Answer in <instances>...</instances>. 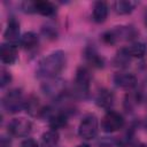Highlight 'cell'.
Masks as SVG:
<instances>
[{
  "label": "cell",
  "instance_id": "ac0fdd59",
  "mask_svg": "<svg viewBox=\"0 0 147 147\" xmlns=\"http://www.w3.org/2000/svg\"><path fill=\"white\" fill-rule=\"evenodd\" d=\"M84 55H85V59H86V61L91 64V65H93V67H95V68H102L103 67V59L101 57V55L96 52V49L95 48H93V47H86L85 48V51H84Z\"/></svg>",
  "mask_w": 147,
  "mask_h": 147
},
{
  "label": "cell",
  "instance_id": "4316f807",
  "mask_svg": "<svg viewBox=\"0 0 147 147\" xmlns=\"http://www.w3.org/2000/svg\"><path fill=\"white\" fill-rule=\"evenodd\" d=\"M133 147H147V145H146V144L140 142V144H137V145H136V146H133Z\"/></svg>",
  "mask_w": 147,
  "mask_h": 147
},
{
  "label": "cell",
  "instance_id": "3957f363",
  "mask_svg": "<svg viewBox=\"0 0 147 147\" xmlns=\"http://www.w3.org/2000/svg\"><path fill=\"white\" fill-rule=\"evenodd\" d=\"M25 106V99L20 88H13L8 91L2 98V107L9 114H16L21 111Z\"/></svg>",
  "mask_w": 147,
  "mask_h": 147
},
{
  "label": "cell",
  "instance_id": "e0dca14e",
  "mask_svg": "<svg viewBox=\"0 0 147 147\" xmlns=\"http://www.w3.org/2000/svg\"><path fill=\"white\" fill-rule=\"evenodd\" d=\"M60 140L57 130L51 129L42 133L40 140V147H56Z\"/></svg>",
  "mask_w": 147,
  "mask_h": 147
},
{
  "label": "cell",
  "instance_id": "ffe728a7",
  "mask_svg": "<svg viewBox=\"0 0 147 147\" xmlns=\"http://www.w3.org/2000/svg\"><path fill=\"white\" fill-rule=\"evenodd\" d=\"M20 45L25 48V49H32L34 48L38 42H39V37L37 36V33L32 32V31H29V32H25L21 36V39H20Z\"/></svg>",
  "mask_w": 147,
  "mask_h": 147
},
{
  "label": "cell",
  "instance_id": "277c9868",
  "mask_svg": "<svg viewBox=\"0 0 147 147\" xmlns=\"http://www.w3.org/2000/svg\"><path fill=\"white\" fill-rule=\"evenodd\" d=\"M99 122L94 114H87L83 117L78 126V134L85 140L94 139L98 136Z\"/></svg>",
  "mask_w": 147,
  "mask_h": 147
},
{
  "label": "cell",
  "instance_id": "cb8c5ba5",
  "mask_svg": "<svg viewBox=\"0 0 147 147\" xmlns=\"http://www.w3.org/2000/svg\"><path fill=\"white\" fill-rule=\"evenodd\" d=\"M138 98H139V101H145L147 102V79L144 82V84L141 85L140 90L138 91Z\"/></svg>",
  "mask_w": 147,
  "mask_h": 147
},
{
  "label": "cell",
  "instance_id": "9c48e42d",
  "mask_svg": "<svg viewBox=\"0 0 147 147\" xmlns=\"http://www.w3.org/2000/svg\"><path fill=\"white\" fill-rule=\"evenodd\" d=\"M114 83L116 86L121 88H133L137 85V77L132 72L127 71H118L114 75Z\"/></svg>",
  "mask_w": 147,
  "mask_h": 147
},
{
  "label": "cell",
  "instance_id": "7402d4cb",
  "mask_svg": "<svg viewBox=\"0 0 147 147\" xmlns=\"http://www.w3.org/2000/svg\"><path fill=\"white\" fill-rule=\"evenodd\" d=\"M130 60H131V56L129 55L126 48L124 47V48H121L116 53V55L114 57V64L116 67H119V68H125L129 65Z\"/></svg>",
  "mask_w": 147,
  "mask_h": 147
},
{
  "label": "cell",
  "instance_id": "52a82bcc",
  "mask_svg": "<svg viewBox=\"0 0 147 147\" xmlns=\"http://www.w3.org/2000/svg\"><path fill=\"white\" fill-rule=\"evenodd\" d=\"M8 132L9 134L21 138V137H26L28 134H30L31 130H32V123L24 117H16L13 118L9 123H8Z\"/></svg>",
  "mask_w": 147,
  "mask_h": 147
},
{
  "label": "cell",
  "instance_id": "8fae6325",
  "mask_svg": "<svg viewBox=\"0 0 147 147\" xmlns=\"http://www.w3.org/2000/svg\"><path fill=\"white\" fill-rule=\"evenodd\" d=\"M3 37L10 44L20 41V39H21V36H20V23L15 17H10L8 20L6 30L3 32Z\"/></svg>",
  "mask_w": 147,
  "mask_h": 147
},
{
  "label": "cell",
  "instance_id": "484cf974",
  "mask_svg": "<svg viewBox=\"0 0 147 147\" xmlns=\"http://www.w3.org/2000/svg\"><path fill=\"white\" fill-rule=\"evenodd\" d=\"M11 146V142H10V139H8L7 137H1V141H0V147H10Z\"/></svg>",
  "mask_w": 147,
  "mask_h": 147
},
{
  "label": "cell",
  "instance_id": "ba28073f",
  "mask_svg": "<svg viewBox=\"0 0 147 147\" xmlns=\"http://www.w3.org/2000/svg\"><path fill=\"white\" fill-rule=\"evenodd\" d=\"M42 91L48 96L59 100L65 94V82L60 78L47 79L42 84Z\"/></svg>",
  "mask_w": 147,
  "mask_h": 147
},
{
  "label": "cell",
  "instance_id": "5bb4252c",
  "mask_svg": "<svg viewBox=\"0 0 147 147\" xmlns=\"http://www.w3.org/2000/svg\"><path fill=\"white\" fill-rule=\"evenodd\" d=\"M114 100H115L114 93L110 90H107V88L100 90L96 94V98H95L96 105L100 108H103V109H109L113 106Z\"/></svg>",
  "mask_w": 147,
  "mask_h": 147
},
{
  "label": "cell",
  "instance_id": "8992f818",
  "mask_svg": "<svg viewBox=\"0 0 147 147\" xmlns=\"http://www.w3.org/2000/svg\"><path fill=\"white\" fill-rule=\"evenodd\" d=\"M124 126V118L123 116L114 110H108L101 121V127L105 132L113 133L121 130Z\"/></svg>",
  "mask_w": 147,
  "mask_h": 147
},
{
  "label": "cell",
  "instance_id": "44dd1931",
  "mask_svg": "<svg viewBox=\"0 0 147 147\" xmlns=\"http://www.w3.org/2000/svg\"><path fill=\"white\" fill-rule=\"evenodd\" d=\"M125 48L131 57H142L146 53V45L140 41H134Z\"/></svg>",
  "mask_w": 147,
  "mask_h": 147
},
{
  "label": "cell",
  "instance_id": "7c38bea8",
  "mask_svg": "<svg viewBox=\"0 0 147 147\" xmlns=\"http://www.w3.org/2000/svg\"><path fill=\"white\" fill-rule=\"evenodd\" d=\"M0 59L5 64H13L17 60V47L15 44L5 42L0 47Z\"/></svg>",
  "mask_w": 147,
  "mask_h": 147
},
{
  "label": "cell",
  "instance_id": "7a4b0ae2",
  "mask_svg": "<svg viewBox=\"0 0 147 147\" xmlns=\"http://www.w3.org/2000/svg\"><path fill=\"white\" fill-rule=\"evenodd\" d=\"M91 74L86 67H79L76 71L72 93L77 99H86L90 94Z\"/></svg>",
  "mask_w": 147,
  "mask_h": 147
},
{
  "label": "cell",
  "instance_id": "2e32d148",
  "mask_svg": "<svg viewBox=\"0 0 147 147\" xmlns=\"http://www.w3.org/2000/svg\"><path fill=\"white\" fill-rule=\"evenodd\" d=\"M24 108L26 109V111L32 115V116H41L45 114L46 109L42 108V106L40 105V101L38 98L31 95L25 100V106Z\"/></svg>",
  "mask_w": 147,
  "mask_h": 147
},
{
  "label": "cell",
  "instance_id": "4fadbf2b",
  "mask_svg": "<svg viewBox=\"0 0 147 147\" xmlns=\"http://www.w3.org/2000/svg\"><path fill=\"white\" fill-rule=\"evenodd\" d=\"M48 122H49L51 129L57 130L63 127L68 122V111L64 109H60L57 111L51 113V115L48 116Z\"/></svg>",
  "mask_w": 147,
  "mask_h": 147
},
{
  "label": "cell",
  "instance_id": "d6986e66",
  "mask_svg": "<svg viewBox=\"0 0 147 147\" xmlns=\"http://www.w3.org/2000/svg\"><path fill=\"white\" fill-rule=\"evenodd\" d=\"M137 6L136 1H131V0H119V1H115L113 7L114 10L118 14V15H126L130 14Z\"/></svg>",
  "mask_w": 147,
  "mask_h": 147
},
{
  "label": "cell",
  "instance_id": "5b68a950",
  "mask_svg": "<svg viewBox=\"0 0 147 147\" xmlns=\"http://www.w3.org/2000/svg\"><path fill=\"white\" fill-rule=\"evenodd\" d=\"M136 34L137 32L132 26H116L115 29L103 33L102 39L108 44H115L122 40H131Z\"/></svg>",
  "mask_w": 147,
  "mask_h": 147
},
{
  "label": "cell",
  "instance_id": "6da1fadb",
  "mask_svg": "<svg viewBox=\"0 0 147 147\" xmlns=\"http://www.w3.org/2000/svg\"><path fill=\"white\" fill-rule=\"evenodd\" d=\"M65 65V54L63 51H55L44 56L37 67L36 75L38 78L52 79L62 71Z\"/></svg>",
  "mask_w": 147,
  "mask_h": 147
},
{
  "label": "cell",
  "instance_id": "d4e9b609",
  "mask_svg": "<svg viewBox=\"0 0 147 147\" xmlns=\"http://www.w3.org/2000/svg\"><path fill=\"white\" fill-rule=\"evenodd\" d=\"M21 147H39V145L37 144L36 140H33L31 138H28V139H25V140L22 141Z\"/></svg>",
  "mask_w": 147,
  "mask_h": 147
},
{
  "label": "cell",
  "instance_id": "f1b7e54d",
  "mask_svg": "<svg viewBox=\"0 0 147 147\" xmlns=\"http://www.w3.org/2000/svg\"><path fill=\"white\" fill-rule=\"evenodd\" d=\"M146 25H147V16H146Z\"/></svg>",
  "mask_w": 147,
  "mask_h": 147
},
{
  "label": "cell",
  "instance_id": "9a60e30c",
  "mask_svg": "<svg viewBox=\"0 0 147 147\" xmlns=\"http://www.w3.org/2000/svg\"><path fill=\"white\" fill-rule=\"evenodd\" d=\"M108 16V6L105 1H96L93 5L92 18L95 23H103Z\"/></svg>",
  "mask_w": 147,
  "mask_h": 147
},
{
  "label": "cell",
  "instance_id": "83f0119b",
  "mask_svg": "<svg viewBox=\"0 0 147 147\" xmlns=\"http://www.w3.org/2000/svg\"><path fill=\"white\" fill-rule=\"evenodd\" d=\"M77 147H90L87 144H80V145H78Z\"/></svg>",
  "mask_w": 147,
  "mask_h": 147
},
{
  "label": "cell",
  "instance_id": "603a6c76",
  "mask_svg": "<svg viewBox=\"0 0 147 147\" xmlns=\"http://www.w3.org/2000/svg\"><path fill=\"white\" fill-rule=\"evenodd\" d=\"M10 82H11V75H10V72L7 71L5 68H2L1 71H0V86L1 87H5Z\"/></svg>",
  "mask_w": 147,
  "mask_h": 147
},
{
  "label": "cell",
  "instance_id": "30bf717a",
  "mask_svg": "<svg viewBox=\"0 0 147 147\" xmlns=\"http://www.w3.org/2000/svg\"><path fill=\"white\" fill-rule=\"evenodd\" d=\"M26 6L30 8V11H36L42 16H52L56 8L51 1H32L26 2Z\"/></svg>",
  "mask_w": 147,
  "mask_h": 147
}]
</instances>
